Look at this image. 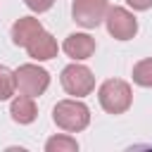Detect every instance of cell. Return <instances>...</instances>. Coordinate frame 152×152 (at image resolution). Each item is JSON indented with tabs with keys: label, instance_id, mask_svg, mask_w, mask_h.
<instances>
[{
	"label": "cell",
	"instance_id": "obj_6",
	"mask_svg": "<svg viewBox=\"0 0 152 152\" xmlns=\"http://www.w3.org/2000/svg\"><path fill=\"white\" fill-rule=\"evenodd\" d=\"M109 10L107 0H74L71 2V17L83 28H95L104 21V14Z\"/></svg>",
	"mask_w": 152,
	"mask_h": 152
},
{
	"label": "cell",
	"instance_id": "obj_13",
	"mask_svg": "<svg viewBox=\"0 0 152 152\" xmlns=\"http://www.w3.org/2000/svg\"><path fill=\"white\" fill-rule=\"evenodd\" d=\"M17 93V83H14V71L7 69L5 64H0V100H10Z\"/></svg>",
	"mask_w": 152,
	"mask_h": 152
},
{
	"label": "cell",
	"instance_id": "obj_10",
	"mask_svg": "<svg viewBox=\"0 0 152 152\" xmlns=\"http://www.w3.org/2000/svg\"><path fill=\"white\" fill-rule=\"evenodd\" d=\"M10 114L17 124H31L36 116H38V107L33 102V97L28 95H17L10 104Z\"/></svg>",
	"mask_w": 152,
	"mask_h": 152
},
{
	"label": "cell",
	"instance_id": "obj_15",
	"mask_svg": "<svg viewBox=\"0 0 152 152\" xmlns=\"http://www.w3.org/2000/svg\"><path fill=\"white\" fill-rule=\"evenodd\" d=\"M128 2V7H133V10H150L152 7V0H126Z\"/></svg>",
	"mask_w": 152,
	"mask_h": 152
},
{
	"label": "cell",
	"instance_id": "obj_14",
	"mask_svg": "<svg viewBox=\"0 0 152 152\" xmlns=\"http://www.w3.org/2000/svg\"><path fill=\"white\" fill-rule=\"evenodd\" d=\"M24 2H26L28 10H33V12H38V14H40V12H48V10L55 5V0H24Z\"/></svg>",
	"mask_w": 152,
	"mask_h": 152
},
{
	"label": "cell",
	"instance_id": "obj_12",
	"mask_svg": "<svg viewBox=\"0 0 152 152\" xmlns=\"http://www.w3.org/2000/svg\"><path fill=\"white\" fill-rule=\"evenodd\" d=\"M133 81L142 88H152V57H145L133 66Z\"/></svg>",
	"mask_w": 152,
	"mask_h": 152
},
{
	"label": "cell",
	"instance_id": "obj_9",
	"mask_svg": "<svg viewBox=\"0 0 152 152\" xmlns=\"http://www.w3.org/2000/svg\"><path fill=\"white\" fill-rule=\"evenodd\" d=\"M40 31H43L40 19H36V17H19L14 21V26H12V43L19 45V48H26V43L36 33H40Z\"/></svg>",
	"mask_w": 152,
	"mask_h": 152
},
{
	"label": "cell",
	"instance_id": "obj_5",
	"mask_svg": "<svg viewBox=\"0 0 152 152\" xmlns=\"http://www.w3.org/2000/svg\"><path fill=\"white\" fill-rule=\"evenodd\" d=\"M104 24L109 36H114L116 40H131L138 33V19L133 17V12H128L126 7H109L104 14Z\"/></svg>",
	"mask_w": 152,
	"mask_h": 152
},
{
	"label": "cell",
	"instance_id": "obj_1",
	"mask_svg": "<svg viewBox=\"0 0 152 152\" xmlns=\"http://www.w3.org/2000/svg\"><path fill=\"white\" fill-rule=\"evenodd\" d=\"M52 121L66 131V133H78L83 128H88L90 124V109L86 102H81V97H69V100H59L52 109Z\"/></svg>",
	"mask_w": 152,
	"mask_h": 152
},
{
	"label": "cell",
	"instance_id": "obj_11",
	"mask_svg": "<svg viewBox=\"0 0 152 152\" xmlns=\"http://www.w3.org/2000/svg\"><path fill=\"white\" fill-rule=\"evenodd\" d=\"M76 150H78L76 138L64 135V133L52 135V138H48V140H45V152H76Z\"/></svg>",
	"mask_w": 152,
	"mask_h": 152
},
{
	"label": "cell",
	"instance_id": "obj_4",
	"mask_svg": "<svg viewBox=\"0 0 152 152\" xmlns=\"http://www.w3.org/2000/svg\"><path fill=\"white\" fill-rule=\"evenodd\" d=\"M59 81H62V88L69 95H74V97H86V95H90L95 90V76H93V71L88 66L78 64V62L64 66Z\"/></svg>",
	"mask_w": 152,
	"mask_h": 152
},
{
	"label": "cell",
	"instance_id": "obj_8",
	"mask_svg": "<svg viewBox=\"0 0 152 152\" xmlns=\"http://www.w3.org/2000/svg\"><path fill=\"white\" fill-rule=\"evenodd\" d=\"M95 38L88 36V33H69L62 43V50L66 52V57H71L74 62H81V59H88L93 57L95 52Z\"/></svg>",
	"mask_w": 152,
	"mask_h": 152
},
{
	"label": "cell",
	"instance_id": "obj_2",
	"mask_svg": "<svg viewBox=\"0 0 152 152\" xmlns=\"http://www.w3.org/2000/svg\"><path fill=\"white\" fill-rule=\"evenodd\" d=\"M97 100L107 114H124L133 102V90L121 78H107L97 88Z\"/></svg>",
	"mask_w": 152,
	"mask_h": 152
},
{
	"label": "cell",
	"instance_id": "obj_3",
	"mask_svg": "<svg viewBox=\"0 0 152 152\" xmlns=\"http://www.w3.org/2000/svg\"><path fill=\"white\" fill-rule=\"evenodd\" d=\"M14 83H17V90L21 95L38 97L48 90L50 74L38 64H21L19 69H14Z\"/></svg>",
	"mask_w": 152,
	"mask_h": 152
},
{
	"label": "cell",
	"instance_id": "obj_7",
	"mask_svg": "<svg viewBox=\"0 0 152 152\" xmlns=\"http://www.w3.org/2000/svg\"><path fill=\"white\" fill-rule=\"evenodd\" d=\"M57 50H59V45H57L55 36H52L50 31H45V28H43L40 33H36V36L26 43V52H28V57L36 59V62H48V59L57 57Z\"/></svg>",
	"mask_w": 152,
	"mask_h": 152
}]
</instances>
